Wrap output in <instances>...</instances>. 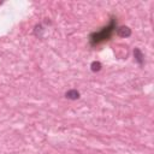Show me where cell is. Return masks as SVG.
<instances>
[{"mask_svg":"<svg viewBox=\"0 0 154 154\" xmlns=\"http://www.w3.org/2000/svg\"><path fill=\"white\" fill-rule=\"evenodd\" d=\"M90 68H91V71L93 72H98V71H100L101 70V64L99 63V61H93L91 63V65H90Z\"/></svg>","mask_w":154,"mask_h":154,"instance_id":"obj_5","label":"cell"},{"mask_svg":"<svg viewBox=\"0 0 154 154\" xmlns=\"http://www.w3.org/2000/svg\"><path fill=\"white\" fill-rule=\"evenodd\" d=\"M116 29H117V22H116L114 18H112L107 27H104L100 32H95V33H93L90 35V38H89L90 45L91 46H97V45H99V43H101L104 41L110 40Z\"/></svg>","mask_w":154,"mask_h":154,"instance_id":"obj_1","label":"cell"},{"mask_svg":"<svg viewBox=\"0 0 154 154\" xmlns=\"http://www.w3.org/2000/svg\"><path fill=\"white\" fill-rule=\"evenodd\" d=\"M65 97L68 99H70V100H77L80 98V93L76 89H70V90H68L65 93Z\"/></svg>","mask_w":154,"mask_h":154,"instance_id":"obj_4","label":"cell"},{"mask_svg":"<svg viewBox=\"0 0 154 154\" xmlns=\"http://www.w3.org/2000/svg\"><path fill=\"white\" fill-rule=\"evenodd\" d=\"M117 34L122 38H128L131 35V30L128 28V27H120L117 29Z\"/></svg>","mask_w":154,"mask_h":154,"instance_id":"obj_2","label":"cell"},{"mask_svg":"<svg viewBox=\"0 0 154 154\" xmlns=\"http://www.w3.org/2000/svg\"><path fill=\"white\" fill-rule=\"evenodd\" d=\"M134 57H135V60L137 61L140 65L143 64V60H144L143 58H144V55H143V53L141 52L140 48H135V49H134Z\"/></svg>","mask_w":154,"mask_h":154,"instance_id":"obj_3","label":"cell"}]
</instances>
